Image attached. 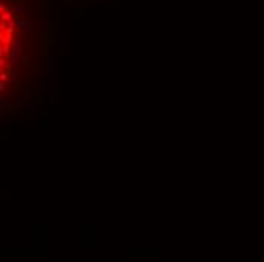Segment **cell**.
<instances>
[{
  "label": "cell",
  "mask_w": 264,
  "mask_h": 262,
  "mask_svg": "<svg viewBox=\"0 0 264 262\" xmlns=\"http://www.w3.org/2000/svg\"><path fill=\"white\" fill-rule=\"evenodd\" d=\"M15 18L12 12L2 5V67H5L9 59V53L12 52L15 43Z\"/></svg>",
  "instance_id": "cell-1"
}]
</instances>
